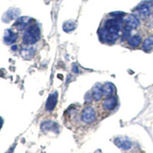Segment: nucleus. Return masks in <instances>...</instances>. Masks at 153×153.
I'll return each mask as SVG.
<instances>
[{
  "instance_id": "nucleus-5",
  "label": "nucleus",
  "mask_w": 153,
  "mask_h": 153,
  "mask_svg": "<svg viewBox=\"0 0 153 153\" xmlns=\"http://www.w3.org/2000/svg\"><path fill=\"white\" fill-rule=\"evenodd\" d=\"M117 104V98L115 96H109L106 97L103 101H102V108L103 110L106 111H111L114 110L115 107Z\"/></svg>"
},
{
  "instance_id": "nucleus-9",
  "label": "nucleus",
  "mask_w": 153,
  "mask_h": 153,
  "mask_svg": "<svg viewBox=\"0 0 153 153\" xmlns=\"http://www.w3.org/2000/svg\"><path fill=\"white\" fill-rule=\"evenodd\" d=\"M114 143L118 148L121 149L123 150L129 149L132 147V143H131L130 140H129L126 138H117V139H115Z\"/></svg>"
},
{
  "instance_id": "nucleus-1",
  "label": "nucleus",
  "mask_w": 153,
  "mask_h": 153,
  "mask_svg": "<svg viewBox=\"0 0 153 153\" xmlns=\"http://www.w3.org/2000/svg\"><path fill=\"white\" fill-rule=\"evenodd\" d=\"M111 18L103 20L99 30L98 35L102 42L106 44H113L120 38V32L124 29L123 16L125 13L117 12L110 13Z\"/></svg>"
},
{
  "instance_id": "nucleus-13",
  "label": "nucleus",
  "mask_w": 153,
  "mask_h": 153,
  "mask_svg": "<svg viewBox=\"0 0 153 153\" xmlns=\"http://www.w3.org/2000/svg\"><path fill=\"white\" fill-rule=\"evenodd\" d=\"M103 95L105 97H109V96H112L114 94L115 91H116V88H115L114 85L112 83H106L103 86Z\"/></svg>"
},
{
  "instance_id": "nucleus-7",
  "label": "nucleus",
  "mask_w": 153,
  "mask_h": 153,
  "mask_svg": "<svg viewBox=\"0 0 153 153\" xmlns=\"http://www.w3.org/2000/svg\"><path fill=\"white\" fill-rule=\"evenodd\" d=\"M124 20V25L125 26L128 27V28L133 29V28H136L139 25L140 22L139 20L138 19L137 17L134 16V15H127L125 18L123 19Z\"/></svg>"
},
{
  "instance_id": "nucleus-4",
  "label": "nucleus",
  "mask_w": 153,
  "mask_h": 153,
  "mask_svg": "<svg viewBox=\"0 0 153 153\" xmlns=\"http://www.w3.org/2000/svg\"><path fill=\"white\" fill-rule=\"evenodd\" d=\"M96 117H97L96 112L94 107L91 106H87L84 108L81 114V119L83 122L87 124H91L95 121Z\"/></svg>"
},
{
  "instance_id": "nucleus-3",
  "label": "nucleus",
  "mask_w": 153,
  "mask_h": 153,
  "mask_svg": "<svg viewBox=\"0 0 153 153\" xmlns=\"http://www.w3.org/2000/svg\"><path fill=\"white\" fill-rule=\"evenodd\" d=\"M137 14L141 16H149L153 13V0L144 2L136 8Z\"/></svg>"
},
{
  "instance_id": "nucleus-8",
  "label": "nucleus",
  "mask_w": 153,
  "mask_h": 153,
  "mask_svg": "<svg viewBox=\"0 0 153 153\" xmlns=\"http://www.w3.org/2000/svg\"><path fill=\"white\" fill-rule=\"evenodd\" d=\"M57 102V91H54L48 96V98L46 102L45 108L48 111H52L55 108Z\"/></svg>"
},
{
  "instance_id": "nucleus-14",
  "label": "nucleus",
  "mask_w": 153,
  "mask_h": 153,
  "mask_svg": "<svg viewBox=\"0 0 153 153\" xmlns=\"http://www.w3.org/2000/svg\"><path fill=\"white\" fill-rule=\"evenodd\" d=\"M143 49L146 51L149 52L153 49V36L149 37L144 41L143 44Z\"/></svg>"
},
{
  "instance_id": "nucleus-6",
  "label": "nucleus",
  "mask_w": 153,
  "mask_h": 153,
  "mask_svg": "<svg viewBox=\"0 0 153 153\" xmlns=\"http://www.w3.org/2000/svg\"><path fill=\"white\" fill-rule=\"evenodd\" d=\"M31 21H32V19L29 17L19 18L13 25V28H16L17 31L26 30L31 25Z\"/></svg>"
},
{
  "instance_id": "nucleus-16",
  "label": "nucleus",
  "mask_w": 153,
  "mask_h": 153,
  "mask_svg": "<svg viewBox=\"0 0 153 153\" xmlns=\"http://www.w3.org/2000/svg\"><path fill=\"white\" fill-rule=\"evenodd\" d=\"M76 26V24L75 22L74 21H68L64 23L63 25V29L66 32H70V31H73L75 29Z\"/></svg>"
},
{
  "instance_id": "nucleus-10",
  "label": "nucleus",
  "mask_w": 153,
  "mask_h": 153,
  "mask_svg": "<svg viewBox=\"0 0 153 153\" xmlns=\"http://www.w3.org/2000/svg\"><path fill=\"white\" fill-rule=\"evenodd\" d=\"M18 37H19V35L14 31H12L10 29L5 30V36H4V42L7 45H11V44L15 43L17 41Z\"/></svg>"
},
{
  "instance_id": "nucleus-2",
  "label": "nucleus",
  "mask_w": 153,
  "mask_h": 153,
  "mask_svg": "<svg viewBox=\"0 0 153 153\" xmlns=\"http://www.w3.org/2000/svg\"><path fill=\"white\" fill-rule=\"evenodd\" d=\"M40 38V28L37 23L31 24L23 35V43L25 45H34Z\"/></svg>"
},
{
  "instance_id": "nucleus-11",
  "label": "nucleus",
  "mask_w": 153,
  "mask_h": 153,
  "mask_svg": "<svg viewBox=\"0 0 153 153\" xmlns=\"http://www.w3.org/2000/svg\"><path fill=\"white\" fill-rule=\"evenodd\" d=\"M103 86L100 84H96L94 86L91 91V94H92L93 98L94 100L99 101L100 100L102 97H103Z\"/></svg>"
},
{
  "instance_id": "nucleus-12",
  "label": "nucleus",
  "mask_w": 153,
  "mask_h": 153,
  "mask_svg": "<svg viewBox=\"0 0 153 153\" xmlns=\"http://www.w3.org/2000/svg\"><path fill=\"white\" fill-rule=\"evenodd\" d=\"M126 42L129 47L132 48H136L140 45L142 42V38L140 35H133V36L129 37L126 40Z\"/></svg>"
},
{
  "instance_id": "nucleus-15",
  "label": "nucleus",
  "mask_w": 153,
  "mask_h": 153,
  "mask_svg": "<svg viewBox=\"0 0 153 153\" xmlns=\"http://www.w3.org/2000/svg\"><path fill=\"white\" fill-rule=\"evenodd\" d=\"M19 11L16 9H9L6 13H5V16H6V21L5 22H9L11 20H13V19H16V18L19 16Z\"/></svg>"
}]
</instances>
